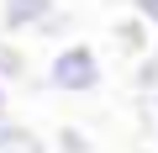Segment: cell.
I'll return each mask as SVG.
<instances>
[{"label":"cell","instance_id":"obj_1","mask_svg":"<svg viewBox=\"0 0 158 153\" xmlns=\"http://www.w3.org/2000/svg\"><path fill=\"white\" fill-rule=\"evenodd\" d=\"M42 79H48L53 95H95L106 85V63L90 42H63V48H53Z\"/></svg>","mask_w":158,"mask_h":153},{"label":"cell","instance_id":"obj_2","mask_svg":"<svg viewBox=\"0 0 158 153\" xmlns=\"http://www.w3.org/2000/svg\"><path fill=\"white\" fill-rule=\"evenodd\" d=\"M53 11H58V0H0V32H6V37L32 32V37H37V27H42Z\"/></svg>","mask_w":158,"mask_h":153},{"label":"cell","instance_id":"obj_3","mask_svg":"<svg viewBox=\"0 0 158 153\" xmlns=\"http://www.w3.org/2000/svg\"><path fill=\"white\" fill-rule=\"evenodd\" d=\"M0 153H53V142L27 121H0Z\"/></svg>","mask_w":158,"mask_h":153},{"label":"cell","instance_id":"obj_4","mask_svg":"<svg viewBox=\"0 0 158 153\" xmlns=\"http://www.w3.org/2000/svg\"><path fill=\"white\" fill-rule=\"evenodd\" d=\"M111 37L121 42V53H127V58H142V53L153 48V32H148V27H142V21L132 16V11H127V16H121V21L111 27Z\"/></svg>","mask_w":158,"mask_h":153},{"label":"cell","instance_id":"obj_5","mask_svg":"<svg viewBox=\"0 0 158 153\" xmlns=\"http://www.w3.org/2000/svg\"><path fill=\"white\" fill-rule=\"evenodd\" d=\"M32 74V58H27V48H16L11 37H0V79L6 85H21Z\"/></svg>","mask_w":158,"mask_h":153},{"label":"cell","instance_id":"obj_6","mask_svg":"<svg viewBox=\"0 0 158 153\" xmlns=\"http://www.w3.org/2000/svg\"><path fill=\"white\" fill-rule=\"evenodd\" d=\"M132 90L142 95V106H148V100L158 95V42H153V48H148V53L137 58V69H132Z\"/></svg>","mask_w":158,"mask_h":153},{"label":"cell","instance_id":"obj_7","mask_svg":"<svg viewBox=\"0 0 158 153\" xmlns=\"http://www.w3.org/2000/svg\"><path fill=\"white\" fill-rule=\"evenodd\" d=\"M53 153H95V142H90V132H85V127L63 121V127L53 132Z\"/></svg>","mask_w":158,"mask_h":153},{"label":"cell","instance_id":"obj_8","mask_svg":"<svg viewBox=\"0 0 158 153\" xmlns=\"http://www.w3.org/2000/svg\"><path fill=\"white\" fill-rule=\"evenodd\" d=\"M69 21H74V16H69V6H58V11L37 27V37H48V42H58V48H63V42H69Z\"/></svg>","mask_w":158,"mask_h":153},{"label":"cell","instance_id":"obj_9","mask_svg":"<svg viewBox=\"0 0 158 153\" xmlns=\"http://www.w3.org/2000/svg\"><path fill=\"white\" fill-rule=\"evenodd\" d=\"M127 6H132V16H137V21L158 37V0H127Z\"/></svg>","mask_w":158,"mask_h":153},{"label":"cell","instance_id":"obj_10","mask_svg":"<svg viewBox=\"0 0 158 153\" xmlns=\"http://www.w3.org/2000/svg\"><path fill=\"white\" fill-rule=\"evenodd\" d=\"M0 121H11V85L0 79Z\"/></svg>","mask_w":158,"mask_h":153},{"label":"cell","instance_id":"obj_11","mask_svg":"<svg viewBox=\"0 0 158 153\" xmlns=\"http://www.w3.org/2000/svg\"><path fill=\"white\" fill-rule=\"evenodd\" d=\"M148 106H153V116H158V95H153V100H148Z\"/></svg>","mask_w":158,"mask_h":153}]
</instances>
